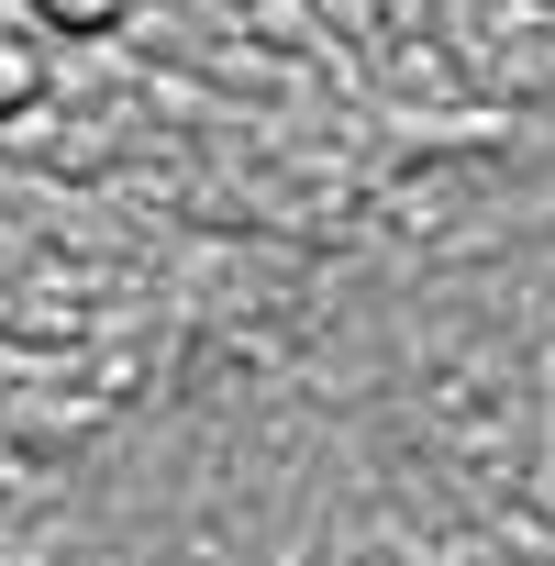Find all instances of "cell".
Here are the masks:
<instances>
[{
  "instance_id": "6da1fadb",
  "label": "cell",
  "mask_w": 555,
  "mask_h": 566,
  "mask_svg": "<svg viewBox=\"0 0 555 566\" xmlns=\"http://www.w3.org/2000/svg\"><path fill=\"white\" fill-rule=\"evenodd\" d=\"M45 90H56V45H45V23H0V123L45 112Z\"/></svg>"
},
{
  "instance_id": "7a4b0ae2",
  "label": "cell",
  "mask_w": 555,
  "mask_h": 566,
  "mask_svg": "<svg viewBox=\"0 0 555 566\" xmlns=\"http://www.w3.org/2000/svg\"><path fill=\"white\" fill-rule=\"evenodd\" d=\"M23 12H34L56 45H78V34H112V23L134 12V0H23Z\"/></svg>"
}]
</instances>
